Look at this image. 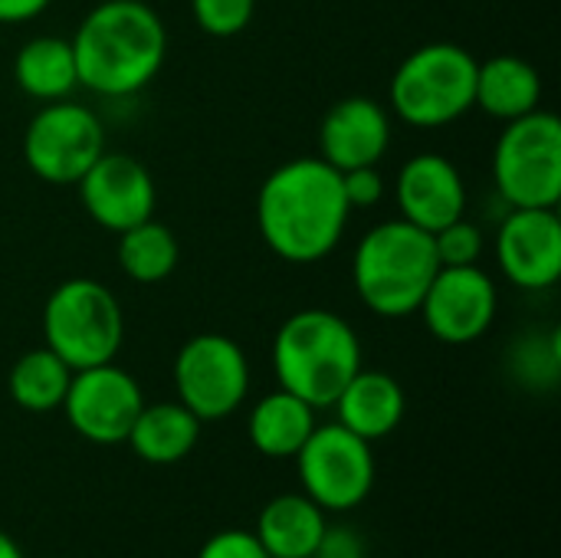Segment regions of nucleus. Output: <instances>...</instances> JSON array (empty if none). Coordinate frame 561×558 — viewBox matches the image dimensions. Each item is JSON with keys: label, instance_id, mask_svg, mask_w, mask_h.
Segmentation results:
<instances>
[{"label": "nucleus", "instance_id": "obj_1", "mask_svg": "<svg viewBox=\"0 0 561 558\" xmlns=\"http://www.w3.org/2000/svg\"><path fill=\"white\" fill-rule=\"evenodd\" d=\"M348 214L342 174L322 158H293L279 164L256 194L263 243L296 266L325 260L342 243Z\"/></svg>", "mask_w": 561, "mask_h": 558}, {"label": "nucleus", "instance_id": "obj_2", "mask_svg": "<svg viewBox=\"0 0 561 558\" xmlns=\"http://www.w3.org/2000/svg\"><path fill=\"white\" fill-rule=\"evenodd\" d=\"M69 43L79 86L112 99L141 92L161 72L168 56V30L158 10L145 0L95 3Z\"/></svg>", "mask_w": 561, "mask_h": 558}, {"label": "nucleus", "instance_id": "obj_3", "mask_svg": "<svg viewBox=\"0 0 561 558\" xmlns=\"http://www.w3.org/2000/svg\"><path fill=\"white\" fill-rule=\"evenodd\" d=\"M362 368V342L355 329L329 309L293 312L273 339V372L279 388L306 405L332 408L339 391Z\"/></svg>", "mask_w": 561, "mask_h": 558}, {"label": "nucleus", "instance_id": "obj_4", "mask_svg": "<svg viewBox=\"0 0 561 558\" xmlns=\"http://www.w3.org/2000/svg\"><path fill=\"white\" fill-rule=\"evenodd\" d=\"M437 270L440 263L434 250V234L401 217L371 227L358 240L352 260L358 299L385 319H404L417 312Z\"/></svg>", "mask_w": 561, "mask_h": 558}, {"label": "nucleus", "instance_id": "obj_5", "mask_svg": "<svg viewBox=\"0 0 561 558\" xmlns=\"http://www.w3.org/2000/svg\"><path fill=\"white\" fill-rule=\"evenodd\" d=\"M477 56L457 43L414 49L391 76V109L414 128H440L463 118L477 99Z\"/></svg>", "mask_w": 561, "mask_h": 558}, {"label": "nucleus", "instance_id": "obj_6", "mask_svg": "<svg viewBox=\"0 0 561 558\" xmlns=\"http://www.w3.org/2000/svg\"><path fill=\"white\" fill-rule=\"evenodd\" d=\"M43 339L72 372L115 362L125 316L115 293L89 276L62 280L43 306Z\"/></svg>", "mask_w": 561, "mask_h": 558}, {"label": "nucleus", "instance_id": "obj_7", "mask_svg": "<svg viewBox=\"0 0 561 558\" xmlns=\"http://www.w3.org/2000/svg\"><path fill=\"white\" fill-rule=\"evenodd\" d=\"M493 184L510 207H556L561 201V122L529 112L506 122L493 148Z\"/></svg>", "mask_w": 561, "mask_h": 558}, {"label": "nucleus", "instance_id": "obj_8", "mask_svg": "<svg viewBox=\"0 0 561 558\" xmlns=\"http://www.w3.org/2000/svg\"><path fill=\"white\" fill-rule=\"evenodd\" d=\"M293 460L302 493L325 513H352L375 490L378 464L371 444L339 421L322 428L316 424Z\"/></svg>", "mask_w": 561, "mask_h": 558}, {"label": "nucleus", "instance_id": "obj_9", "mask_svg": "<svg viewBox=\"0 0 561 558\" xmlns=\"http://www.w3.org/2000/svg\"><path fill=\"white\" fill-rule=\"evenodd\" d=\"M178 401L204 424L224 421L247 401L250 362L243 349L220 332H201L187 339L174 358Z\"/></svg>", "mask_w": 561, "mask_h": 558}, {"label": "nucleus", "instance_id": "obj_10", "mask_svg": "<svg viewBox=\"0 0 561 558\" xmlns=\"http://www.w3.org/2000/svg\"><path fill=\"white\" fill-rule=\"evenodd\" d=\"M105 151L99 115L79 102H46L23 132V161L46 184H76Z\"/></svg>", "mask_w": 561, "mask_h": 558}, {"label": "nucleus", "instance_id": "obj_11", "mask_svg": "<svg viewBox=\"0 0 561 558\" xmlns=\"http://www.w3.org/2000/svg\"><path fill=\"white\" fill-rule=\"evenodd\" d=\"M145 408L141 385L115 362L72 372L62 411L69 428L99 447L125 444L138 411Z\"/></svg>", "mask_w": 561, "mask_h": 558}, {"label": "nucleus", "instance_id": "obj_12", "mask_svg": "<svg viewBox=\"0 0 561 558\" xmlns=\"http://www.w3.org/2000/svg\"><path fill=\"white\" fill-rule=\"evenodd\" d=\"M500 293L480 266H440L421 299L427 332L444 345H470L483 339L496 319Z\"/></svg>", "mask_w": 561, "mask_h": 558}, {"label": "nucleus", "instance_id": "obj_13", "mask_svg": "<svg viewBox=\"0 0 561 558\" xmlns=\"http://www.w3.org/2000/svg\"><path fill=\"white\" fill-rule=\"evenodd\" d=\"M76 187L85 214L112 234H122L154 217V204H158L154 178L131 155L102 151L95 164L76 181Z\"/></svg>", "mask_w": 561, "mask_h": 558}, {"label": "nucleus", "instance_id": "obj_14", "mask_svg": "<svg viewBox=\"0 0 561 558\" xmlns=\"http://www.w3.org/2000/svg\"><path fill=\"white\" fill-rule=\"evenodd\" d=\"M496 263L519 289H549L561 276V220L556 207H510L496 234Z\"/></svg>", "mask_w": 561, "mask_h": 558}, {"label": "nucleus", "instance_id": "obj_15", "mask_svg": "<svg viewBox=\"0 0 561 558\" xmlns=\"http://www.w3.org/2000/svg\"><path fill=\"white\" fill-rule=\"evenodd\" d=\"M394 197L401 207V220L437 234L440 227L460 220L467 214V184L457 164L437 151L414 155L404 161Z\"/></svg>", "mask_w": 561, "mask_h": 558}, {"label": "nucleus", "instance_id": "obj_16", "mask_svg": "<svg viewBox=\"0 0 561 558\" xmlns=\"http://www.w3.org/2000/svg\"><path fill=\"white\" fill-rule=\"evenodd\" d=\"M391 145V118L385 105L368 95H348L335 102L319 128L322 161L335 171H352L365 164H378Z\"/></svg>", "mask_w": 561, "mask_h": 558}, {"label": "nucleus", "instance_id": "obj_17", "mask_svg": "<svg viewBox=\"0 0 561 558\" xmlns=\"http://www.w3.org/2000/svg\"><path fill=\"white\" fill-rule=\"evenodd\" d=\"M332 408H335V421L342 428H348L352 434L375 444L401 428L408 398L394 375L358 368L355 378L339 391Z\"/></svg>", "mask_w": 561, "mask_h": 558}, {"label": "nucleus", "instance_id": "obj_18", "mask_svg": "<svg viewBox=\"0 0 561 558\" xmlns=\"http://www.w3.org/2000/svg\"><path fill=\"white\" fill-rule=\"evenodd\" d=\"M325 526L329 513L319 503L306 493H283L260 510L253 536L270 558H316Z\"/></svg>", "mask_w": 561, "mask_h": 558}, {"label": "nucleus", "instance_id": "obj_19", "mask_svg": "<svg viewBox=\"0 0 561 558\" xmlns=\"http://www.w3.org/2000/svg\"><path fill=\"white\" fill-rule=\"evenodd\" d=\"M539 102H542V76L529 59L496 53L486 62H477L473 105H480L486 115L500 122H513L536 112Z\"/></svg>", "mask_w": 561, "mask_h": 558}, {"label": "nucleus", "instance_id": "obj_20", "mask_svg": "<svg viewBox=\"0 0 561 558\" xmlns=\"http://www.w3.org/2000/svg\"><path fill=\"white\" fill-rule=\"evenodd\" d=\"M201 441V421L181 401L145 405L125 437L131 454L154 467L181 464Z\"/></svg>", "mask_w": 561, "mask_h": 558}, {"label": "nucleus", "instance_id": "obj_21", "mask_svg": "<svg viewBox=\"0 0 561 558\" xmlns=\"http://www.w3.org/2000/svg\"><path fill=\"white\" fill-rule=\"evenodd\" d=\"M312 431H316V408L289 395L286 388L263 395L247 421L250 444L256 447V454L270 460H293Z\"/></svg>", "mask_w": 561, "mask_h": 558}, {"label": "nucleus", "instance_id": "obj_22", "mask_svg": "<svg viewBox=\"0 0 561 558\" xmlns=\"http://www.w3.org/2000/svg\"><path fill=\"white\" fill-rule=\"evenodd\" d=\"M16 86L36 102H59L79 86L72 43L62 36H33L16 49L13 59Z\"/></svg>", "mask_w": 561, "mask_h": 558}, {"label": "nucleus", "instance_id": "obj_23", "mask_svg": "<svg viewBox=\"0 0 561 558\" xmlns=\"http://www.w3.org/2000/svg\"><path fill=\"white\" fill-rule=\"evenodd\" d=\"M69 382H72V368L53 349L43 345V349L23 352L13 362V368L7 375V391L16 408H23L30 414H49V411L62 408Z\"/></svg>", "mask_w": 561, "mask_h": 558}, {"label": "nucleus", "instance_id": "obj_24", "mask_svg": "<svg viewBox=\"0 0 561 558\" xmlns=\"http://www.w3.org/2000/svg\"><path fill=\"white\" fill-rule=\"evenodd\" d=\"M115 253H118V266L128 280L151 286V283H161L174 273L181 247H178V237L164 224L148 217V220L118 234Z\"/></svg>", "mask_w": 561, "mask_h": 558}, {"label": "nucleus", "instance_id": "obj_25", "mask_svg": "<svg viewBox=\"0 0 561 558\" xmlns=\"http://www.w3.org/2000/svg\"><path fill=\"white\" fill-rule=\"evenodd\" d=\"M256 0H191V13L207 36H237L250 26Z\"/></svg>", "mask_w": 561, "mask_h": 558}, {"label": "nucleus", "instance_id": "obj_26", "mask_svg": "<svg viewBox=\"0 0 561 558\" xmlns=\"http://www.w3.org/2000/svg\"><path fill=\"white\" fill-rule=\"evenodd\" d=\"M434 250L440 266H477L483 257V230L460 217L434 234Z\"/></svg>", "mask_w": 561, "mask_h": 558}, {"label": "nucleus", "instance_id": "obj_27", "mask_svg": "<svg viewBox=\"0 0 561 558\" xmlns=\"http://www.w3.org/2000/svg\"><path fill=\"white\" fill-rule=\"evenodd\" d=\"M197 558H270V553L260 546L253 529H220L201 546Z\"/></svg>", "mask_w": 561, "mask_h": 558}, {"label": "nucleus", "instance_id": "obj_28", "mask_svg": "<svg viewBox=\"0 0 561 558\" xmlns=\"http://www.w3.org/2000/svg\"><path fill=\"white\" fill-rule=\"evenodd\" d=\"M339 174H342V191H345L348 207H375L385 197V178L378 164H365V168H352Z\"/></svg>", "mask_w": 561, "mask_h": 558}, {"label": "nucleus", "instance_id": "obj_29", "mask_svg": "<svg viewBox=\"0 0 561 558\" xmlns=\"http://www.w3.org/2000/svg\"><path fill=\"white\" fill-rule=\"evenodd\" d=\"M316 558H365V539L352 526H325Z\"/></svg>", "mask_w": 561, "mask_h": 558}, {"label": "nucleus", "instance_id": "obj_30", "mask_svg": "<svg viewBox=\"0 0 561 558\" xmlns=\"http://www.w3.org/2000/svg\"><path fill=\"white\" fill-rule=\"evenodd\" d=\"M53 0H0V23H26L36 20Z\"/></svg>", "mask_w": 561, "mask_h": 558}, {"label": "nucleus", "instance_id": "obj_31", "mask_svg": "<svg viewBox=\"0 0 561 558\" xmlns=\"http://www.w3.org/2000/svg\"><path fill=\"white\" fill-rule=\"evenodd\" d=\"M0 558H23L16 539H13L10 533H3V529H0Z\"/></svg>", "mask_w": 561, "mask_h": 558}]
</instances>
